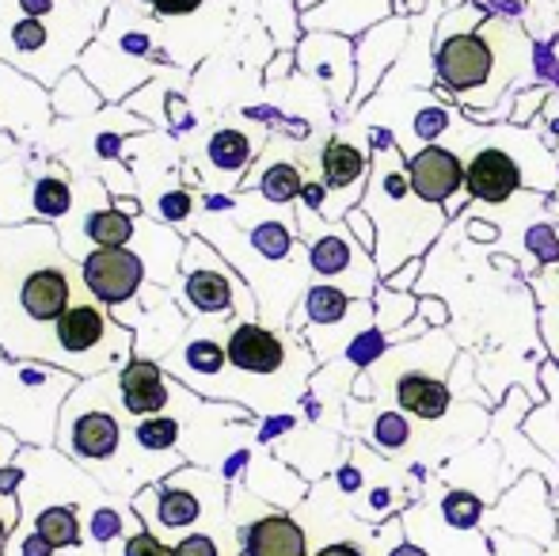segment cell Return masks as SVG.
<instances>
[{
  "instance_id": "8992f818",
  "label": "cell",
  "mask_w": 559,
  "mask_h": 556,
  "mask_svg": "<svg viewBox=\"0 0 559 556\" xmlns=\"http://www.w3.org/2000/svg\"><path fill=\"white\" fill-rule=\"evenodd\" d=\"M53 343H58V366L73 374H104L107 366L133 358V332L107 317V305H99L92 294L69 305V312L53 328Z\"/></svg>"
},
{
  "instance_id": "4316f807",
  "label": "cell",
  "mask_w": 559,
  "mask_h": 556,
  "mask_svg": "<svg viewBox=\"0 0 559 556\" xmlns=\"http://www.w3.org/2000/svg\"><path fill=\"white\" fill-rule=\"evenodd\" d=\"M69 210H73V184L61 168H50L46 176L31 179V214L38 222L53 225V222H66Z\"/></svg>"
},
{
  "instance_id": "c3c4849f",
  "label": "cell",
  "mask_w": 559,
  "mask_h": 556,
  "mask_svg": "<svg viewBox=\"0 0 559 556\" xmlns=\"http://www.w3.org/2000/svg\"><path fill=\"white\" fill-rule=\"evenodd\" d=\"M15 511H20V504H15V496H0V545H4V537L12 534Z\"/></svg>"
},
{
  "instance_id": "ac0fdd59",
  "label": "cell",
  "mask_w": 559,
  "mask_h": 556,
  "mask_svg": "<svg viewBox=\"0 0 559 556\" xmlns=\"http://www.w3.org/2000/svg\"><path fill=\"white\" fill-rule=\"evenodd\" d=\"M61 446L76 461H107L122 446V423L104 409H84L61 423Z\"/></svg>"
},
{
  "instance_id": "db71d44e",
  "label": "cell",
  "mask_w": 559,
  "mask_h": 556,
  "mask_svg": "<svg viewBox=\"0 0 559 556\" xmlns=\"http://www.w3.org/2000/svg\"><path fill=\"white\" fill-rule=\"evenodd\" d=\"M552 504H556V511H559V488H552Z\"/></svg>"
},
{
  "instance_id": "cb8c5ba5",
  "label": "cell",
  "mask_w": 559,
  "mask_h": 556,
  "mask_svg": "<svg viewBox=\"0 0 559 556\" xmlns=\"http://www.w3.org/2000/svg\"><path fill=\"white\" fill-rule=\"evenodd\" d=\"M191 476H187V465H179L176 476L156 488V514L153 522L164 530H191L194 522L202 519V492L191 488Z\"/></svg>"
},
{
  "instance_id": "ee69618b",
  "label": "cell",
  "mask_w": 559,
  "mask_h": 556,
  "mask_svg": "<svg viewBox=\"0 0 559 556\" xmlns=\"http://www.w3.org/2000/svg\"><path fill=\"white\" fill-rule=\"evenodd\" d=\"M419 317L427 320L435 332H442V328L449 324V305H445V297H438V294H419Z\"/></svg>"
},
{
  "instance_id": "44dd1931",
  "label": "cell",
  "mask_w": 559,
  "mask_h": 556,
  "mask_svg": "<svg viewBox=\"0 0 559 556\" xmlns=\"http://www.w3.org/2000/svg\"><path fill=\"white\" fill-rule=\"evenodd\" d=\"M305 179L309 176L301 171V164L289 161V156H278V161L263 156V161L248 171V179H243V191H255L263 202L282 210V206H297V202H301Z\"/></svg>"
},
{
  "instance_id": "484cf974",
  "label": "cell",
  "mask_w": 559,
  "mask_h": 556,
  "mask_svg": "<svg viewBox=\"0 0 559 556\" xmlns=\"http://www.w3.org/2000/svg\"><path fill=\"white\" fill-rule=\"evenodd\" d=\"M81 233L92 248H130L141 233V217H130L115 202H104L81 217Z\"/></svg>"
},
{
  "instance_id": "ba28073f",
  "label": "cell",
  "mask_w": 559,
  "mask_h": 556,
  "mask_svg": "<svg viewBox=\"0 0 559 556\" xmlns=\"http://www.w3.org/2000/svg\"><path fill=\"white\" fill-rule=\"evenodd\" d=\"M225 355H228V370L255 381L282 378L294 366V358H317L301 335H294L289 328L278 332V328L259 324V320H233L228 324Z\"/></svg>"
},
{
  "instance_id": "2e32d148",
  "label": "cell",
  "mask_w": 559,
  "mask_h": 556,
  "mask_svg": "<svg viewBox=\"0 0 559 556\" xmlns=\"http://www.w3.org/2000/svg\"><path fill=\"white\" fill-rule=\"evenodd\" d=\"M255 156L259 141H251L248 130L217 127L206 141V153H202V176L210 171V184L217 187V194H228L233 187H243Z\"/></svg>"
},
{
  "instance_id": "d4e9b609",
  "label": "cell",
  "mask_w": 559,
  "mask_h": 556,
  "mask_svg": "<svg viewBox=\"0 0 559 556\" xmlns=\"http://www.w3.org/2000/svg\"><path fill=\"white\" fill-rule=\"evenodd\" d=\"M369 412H373V419L358 427L369 450L381 453V458H400V453H407V446H412V438H415V419L404 416L400 409H373V401H369Z\"/></svg>"
},
{
  "instance_id": "603a6c76",
  "label": "cell",
  "mask_w": 559,
  "mask_h": 556,
  "mask_svg": "<svg viewBox=\"0 0 559 556\" xmlns=\"http://www.w3.org/2000/svg\"><path fill=\"white\" fill-rule=\"evenodd\" d=\"M164 366H168L171 374H179V378H187V381H194V386L206 389V381L225 378L228 355H225V343L214 340V335H191V340L179 347V355L171 351Z\"/></svg>"
},
{
  "instance_id": "4dcf8cb0",
  "label": "cell",
  "mask_w": 559,
  "mask_h": 556,
  "mask_svg": "<svg viewBox=\"0 0 559 556\" xmlns=\"http://www.w3.org/2000/svg\"><path fill=\"white\" fill-rule=\"evenodd\" d=\"M35 534L46 537V542L53 545V549H81L84 545V527L81 519H76L73 507H43V511L35 514Z\"/></svg>"
},
{
  "instance_id": "8fae6325",
  "label": "cell",
  "mask_w": 559,
  "mask_h": 556,
  "mask_svg": "<svg viewBox=\"0 0 559 556\" xmlns=\"http://www.w3.org/2000/svg\"><path fill=\"white\" fill-rule=\"evenodd\" d=\"M320 179L332 191L324 210V222H343L354 206H361L369 187V171H373V149L354 141L350 134H332L320 145Z\"/></svg>"
},
{
  "instance_id": "3957f363",
  "label": "cell",
  "mask_w": 559,
  "mask_h": 556,
  "mask_svg": "<svg viewBox=\"0 0 559 556\" xmlns=\"http://www.w3.org/2000/svg\"><path fill=\"white\" fill-rule=\"evenodd\" d=\"M369 149H373V171L361 210L377 225V271L381 282L396 275L404 263L423 260L427 245H435L449 225V214L442 206H430L415 194L412 176H407V156L396 145L392 130H366Z\"/></svg>"
},
{
  "instance_id": "8d00e7d4",
  "label": "cell",
  "mask_w": 559,
  "mask_h": 556,
  "mask_svg": "<svg viewBox=\"0 0 559 556\" xmlns=\"http://www.w3.org/2000/svg\"><path fill=\"white\" fill-rule=\"evenodd\" d=\"M141 4L153 12V20H194V15L206 8V0H141Z\"/></svg>"
},
{
  "instance_id": "f6af8a7d",
  "label": "cell",
  "mask_w": 559,
  "mask_h": 556,
  "mask_svg": "<svg viewBox=\"0 0 559 556\" xmlns=\"http://www.w3.org/2000/svg\"><path fill=\"white\" fill-rule=\"evenodd\" d=\"M423 268H427V263H423V260L404 263V268H400L396 275L384 279V286H389V289H400V294H415V286H419V282H423Z\"/></svg>"
},
{
  "instance_id": "11a10c76",
  "label": "cell",
  "mask_w": 559,
  "mask_h": 556,
  "mask_svg": "<svg viewBox=\"0 0 559 556\" xmlns=\"http://www.w3.org/2000/svg\"><path fill=\"white\" fill-rule=\"evenodd\" d=\"M0 358H4V347H0ZM0 366H4V363H0Z\"/></svg>"
},
{
  "instance_id": "681fc988",
  "label": "cell",
  "mask_w": 559,
  "mask_h": 556,
  "mask_svg": "<svg viewBox=\"0 0 559 556\" xmlns=\"http://www.w3.org/2000/svg\"><path fill=\"white\" fill-rule=\"evenodd\" d=\"M15 488H23V469L4 465L0 469V496H15Z\"/></svg>"
},
{
  "instance_id": "d590c367",
  "label": "cell",
  "mask_w": 559,
  "mask_h": 556,
  "mask_svg": "<svg viewBox=\"0 0 559 556\" xmlns=\"http://www.w3.org/2000/svg\"><path fill=\"white\" fill-rule=\"evenodd\" d=\"M537 324H540V335H545L548 355H552V366L559 370V301L537 297Z\"/></svg>"
},
{
  "instance_id": "b9f144b4",
  "label": "cell",
  "mask_w": 559,
  "mask_h": 556,
  "mask_svg": "<svg viewBox=\"0 0 559 556\" xmlns=\"http://www.w3.org/2000/svg\"><path fill=\"white\" fill-rule=\"evenodd\" d=\"M8 556H58V549H53L46 537H38L35 530H23V534L12 537V549H8Z\"/></svg>"
},
{
  "instance_id": "9c48e42d",
  "label": "cell",
  "mask_w": 559,
  "mask_h": 556,
  "mask_svg": "<svg viewBox=\"0 0 559 556\" xmlns=\"http://www.w3.org/2000/svg\"><path fill=\"white\" fill-rule=\"evenodd\" d=\"M491 522H495L491 530H507V534L525 537V542L548 549L559 537V511L552 504V484H548V476H540V473L518 476V484H510L499 504H495Z\"/></svg>"
},
{
  "instance_id": "7bdbcfd3",
  "label": "cell",
  "mask_w": 559,
  "mask_h": 556,
  "mask_svg": "<svg viewBox=\"0 0 559 556\" xmlns=\"http://www.w3.org/2000/svg\"><path fill=\"white\" fill-rule=\"evenodd\" d=\"M176 556H225V549L214 534H187L176 545Z\"/></svg>"
},
{
  "instance_id": "e575fe53",
  "label": "cell",
  "mask_w": 559,
  "mask_h": 556,
  "mask_svg": "<svg viewBox=\"0 0 559 556\" xmlns=\"http://www.w3.org/2000/svg\"><path fill=\"white\" fill-rule=\"evenodd\" d=\"M548 96H552V88H548V84H537V88L514 92V111H510V127H525V122L537 119V111L545 107Z\"/></svg>"
},
{
  "instance_id": "60d3db41",
  "label": "cell",
  "mask_w": 559,
  "mask_h": 556,
  "mask_svg": "<svg viewBox=\"0 0 559 556\" xmlns=\"http://www.w3.org/2000/svg\"><path fill=\"white\" fill-rule=\"evenodd\" d=\"M160 553H164V542L148 527L133 530V534L122 542V556H160Z\"/></svg>"
},
{
  "instance_id": "7a4b0ae2",
  "label": "cell",
  "mask_w": 559,
  "mask_h": 556,
  "mask_svg": "<svg viewBox=\"0 0 559 556\" xmlns=\"http://www.w3.org/2000/svg\"><path fill=\"white\" fill-rule=\"evenodd\" d=\"M533 46L514 20L487 15L479 0H464L435 23V81L445 99L484 122L510 96L518 73L533 69Z\"/></svg>"
},
{
  "instance_id": "7402d4cb",
  "label": "cell",
  "mask_w": 559,
  "mask_h": 556,
  "mask_svg": "<svg viewBox=\"0 0 559 556\" xmlns=\"http://www.w3.org/2000/svg\"><path fill=\"white\" fill-rule=\"evenodd\" d=\"M248 488H251V496H259L263 504L278 507V511H289V507L305 499L309 481H305L301 473H294L282 458H251Z\"/></svg>"
},
{
  "instance_id": "f35d334b",
  "label": "cell",
  "mask_w": 559,
  "mask_h": 556,
  "mask_svg": "<svg viewBox=\"0 0 559 556\" xmlns=\"http://www.w3.org/2000/svg\"><path fill=\"white\" fill-rule=\"evenodd\" d=\"M122 527H126L122 511H115V507H104V511L92 514L88 534H92V542H99V545H115V537L122 534Z\"/></svg>"
},
{
  "instance_id": "30bf717a",
  "label": "cell",
  "mask_w": 559,
  "mask_h": 556,
  "mask_svg": "<svg viewBox=\"0 0 559 556\" xmlns=\"http://www.w3.org/2000/svg\"><path fill=\"white\" fill-rule=\"evenodd\" d=\"M297 73L324 84L328 104L350 115L354 88H358V61H354V38L332 31H305L297 43Z\"/></svg>"
},
{
  "instance_id": "bcb514c9",
  "label": "cell",
  "mask_w": 559,
  "mask_h": 556,
  "mask_svg": "<svg viewBox=\"0 0 559 556\" xmlns=\"http://www.w3.org/2000/svg\"><path fill=\"white\" fill-rule=\"evenodd\" d=\"M530 23H533V27H540V23H545V31H559V0H533Z\"/></svg>"
},
{
  "instance_id": "6da1fadb",
  "label": "cell",
  "mask_w": 559,
  "mask_h": 556,
  "mask_svg": "<svg viewBox=\"0 0 559 556\" xmlns=\"http://www.w3.org/2000/svg\"><path fill=\"white\" fill-rule=\"evenodd\" d=\"M88 294L84 271L53 225H0V343L12 355L43 358V335H50L76 297ZM58 351V343H53Z\"/></svg>"
},
{
  "instance_id": "1f68e13d",
  "label": "cell",
  "mask_w": 559,
  "mask_h": 556,
  "mask_svg": "<svg viewBox=\"0 0 559 556\" xmlns=\"http://www.w3.org/2000/svg\"><path fill=\"white\" fill-rule=\"evenodd\" d=\"M373 312H377V332L392 335L419 317V294H400V289H389L381 282V289L373 294Z\"/></svg>"
},
{
  "instance_id": "277c9868",
  "label": "cell",
  "mask_w": 559,
  "mask_h": 556,
  "mask_svg": "<svg viewBox=\"0 0 559 556\" xmlns=\"http://www.w3.org/2000/svg\"><path fill=\"white\" fill-rule=\"evenodd\" d=\"M297 233L305 240L309 271L317 275V282L346 289L358 301H373V294L381 289V271H377L373 252L358 245L346 222H324L297 202Z\"/></svg>"
},
{
  "instance_id": "f1b7e54d",
  "label": "cell",
  "mask_w": 559,
  "mask_h": 556,
  "mask_svg": "<svg viewBox=\"0 0 559 556\" xmlns=\"http://www.w3.org/2000/svg\"><path fill=\"white\" fill-rule=\"evenodd\" d=\"M259 20H263L266 35H271L274 50H297L305 38L301 27V4L297 0H259Z\"/></svg>"
},
{
  "instance_id": "836d02e7",
  "label": "cell",
  "mask_w": 559,
  "mask_h": 556,
  "mask_svg": "<svg viewBox=\"0 0 559 556\" xmlns=\"http://www.w3.org/2000/svg\"><path fill=\"white\" fill-rule=\"evenodd\" d=\"M153 210L164 225H183V222H191V214H194V194L187 191V187H168V191L156 194Z\"/></svg>"
},
{
  "instance_id": "7dc6e473",
  "label": "cell",
  "mask_w": 559,
  "mask_h": 556,
  "mask_svg": "<svg viewBox=\"0 0 559 556\" xmlns=\"http://www.w3.org/2000/svg\"><path fill=\"white\" fill-rule=\"evenodd\" d=\"M289 69H297V50H282V54H274V61L263 69V73H266V81L274 84V81H282V76H286Z\"/></svg>"
},
{
  "instance_id": "ffe728a7",
  "label": "cell",
  "mask_w": 559,
  "mask_h": 556,
  "mask_svg": "<svg viewBox=\"0 0 559 556\" xmlns=\"http://www.w3.org/2000/svg\"><path fill=\"white\" fill-rule=\"evenodd\" d=\"M118 397H122V409L130 412V416L148 419V416H160V412L168 409L171 386L164 381L160 363L133 355L130 363L122 366V374H118Z\"/></svg>"
},
{
  "instance_id": "5bb4252c",
  "label": "cell",
  "mask_w": 559,
  "mask_h": 556,
  "mask_svg": "<svg viewBox=\"0 0 559 556\" xmlns=\"http://www.w3.org/2000/svg\"><path fill=\"white\" fill-rule=\"evenodd\" d=\"M84 271V286L107 309H122L133 297L145 289L148 268L133 248H92L81 263Z\"/></svg>"
},
{
  "instance_id": "f5cc1de1",
  "label": "cell",
  "mask_w": 559,
  "mask_h": 556,
  "mask_svg": "<svg viewBox=\"0 0 559 556\" xmlns=\"http://www.w3.org/2000/svg\"><path fill=\"white\" fill-rule=\"evenodd\" d=\"M297 4H301V12H312V8L324 4V0H297Z\"/></svg>"
},
{
  "instance_id": "f546056e",
  "label": "cell",
  "mask_w": 559,
  "mask_h": 556,
  "mask_svg": "<svg viewBox=\"0 0 559 556\" xmlns=\"http://www.w3.org/2000/svg\"><path fill=\"white\" fill-rule=\"evenodd\" d=\"M53 111L66 115V119H84V115H96L104 96L88 84V76L76 69V73H66L58 84H53V96H50Z\"/></svg>"
},
{
  "instance_id": "9f6ffc18",
  "label": "cell",
  "mask_w": 559,
  "mask_h": 556,
  "mask_svg": "<svg viewBox=\"0 0 559 556\" xmlns=\"http://www.w3.org/2000/svg\"><path fill=\"white\" fill-rule=\"evenodd\" d=\"M556 229H559V225H556Z\"/></svg>"
},
{
  "instance_id": "83f0119b",
  "label": "cell",
  "mask_w": 559,
  "mask_h": 556,
  "mask_svg": "<svg viewBox=\"0 0 559 556\" xmlns=\"http://www.w3.org/2000/svg\"><path fill=\"white\" fill-rule=\"evenodd\" d=\"M484 514H487V499L472 488H449L438 499V519L453 534H476L484 527Z\"/></svg>"
},
{
  "instance_id": "52a82bcc",
  "label": "cell",
  "mask_w": 559,
  "mask_h": 556,
  "mask_svg": "<svg viewBox=\"0 0 559 556\" xmlns=\"http://www.w3.org/2000/svg\"><path fill=\"white\" fill-rule=\"evenodd\" d=\"M179 271H183V301L194 317L228 320L240 309L243 320H255V297H251V289L233 271V263L225 256H217V248H210V240L202 237L187 240Z\"/></svg>"
},
{
  "instance_id": "74e56055",
  "label": "cell",
  "mask_w": 559,
  "mask_h": 556,
  "mask_svg": "<svg viewBox=\"0 0 559 556\" xmlns=\"http://www.w3.org/2000/svg\"><path fill=\"white\" fill-rule=\"evenodd\" d=\"M487 545H491V556H545L540 545L507 534V530H487Z\"/></svg>"
},
{
  "instance_id": "5b68a950",
  "label": "cell",
  "mask_w": 559,
  "mask_h": 556,
  "mask_svg": "<svg viewBox=\"0 0 559 556\" xmlns=\"http://www.w3.org/2000/svg\"><path fill=\"white\" fill-rule=\"evenodd\" d=\"M491 141L476 145L464 161V191L479 206H507L525 184L537 187V194L552 191L530 161H522V145H530L533 134L525 127L502 122L499 130H487Z\"/></svg>"
},
{
  "instance_id": "9a60e30c",
  "label": "cell",
  "mask_w": 559,
  "mask_h": 556,
  "mask_svg": "<svg viewBox=\"0 0 559 556\" xmlns=\"http://www.w3.org/2000/svg\"><path fill=\"white\" fill-rule=\"evenodd\" d=\"M81 73L88 76V84L99 92L104 99H126L130 92H138L141 84L156 81V76L164 73V66H153V61H138V58H126V54L111 50L107 43H99V38H92L88 46H84L81 54Z\"/></svg>"
},
{
  "instance_id": "ab89813d",
  "label": "cell",
  "mask_w": 559,
  "mask_h": 556,
  "mask_svg": "<svg viewBox=\"0 0 559 556\" xmlns=\"http://www.w3.org/2000/svg\"><path fill=\"white\" fill-rule=\"evenodd\" d=\"M343 222H346V229H350L354 237H358V245L366 248V252H377V225H373V217H369L366 210L354 206L350 214L343 217Z\"/></svg>"
},
{
  "instance_id": "7c38bea8",
  "label": "cell",
  "mask_w": 559,
  "mask_h": 556,
  "mask_svg": "<svg viewBox=\"0 0 559 556\" xmlns=\"http://www.w3.org/2000/svg\"><path fill=\"white\" fill-rule=\"evenodd\" d=\"M412 20L404 15H392V20L369 27L366 35L354 43V61H358V88H354V104L350 111H358L361 104L373 99V92L384 84V76L396 69V58L412 46Z\"/></svg>"
},
{
  "instance_id": "816d5d0a",
  "label": "cell",
  "mask_w": 559,
  "mask_h": 556,
  "mask_svg": "<svg viewBox=\"0 0 559 556\" xmlns=\"http://www.w3.org/2000/svg\"><path fill=\"white\" fill-rule=\"evenodd\" d=\"M548 210H552V214H548V222H552V225H559V191H556V199L548 202Z\"/></svg>"
},
{
  "instance_id": "4fadbf2b",
  "label": "cell",
  "mask_w": 559,
  "mask_h": 556,
  "mask_svg": "<svg viewBox=\"0 0 559 556\" xmlns=\"http://www.w3.org/2000/svg\"><path fill=\"white\" fill-rule=\"evenodd\" d=\"M407 176L423 202L442 206L449 217L461 214V206H468V191H464V156L449 145H427L415 156H407Z\"/></svg>"
},
{
  "instance_id": "f907efd6",
  "label": "cell",
  "mask_w": 559,
  "mask_h": 556,
  "mask_svg": "<svg viewBox=\"0 0 559 556\" xmlns=\"http://www.w3.org/2000/svg\"><path fill=\"white\" fill-rule=\"evenodd\" d=\"M15 453H20V438H15L8 427H0V469H4L8 458H15Z\"/></svg>"
},
{
  "instance_id": "e0dca14e",
  "label": "cell",
  "mask_w": 559,
  "mask_h": 556,
  "mask_svg": "<svg viewBox=\"0 0 559 556\" xmlns=\"http://www.w3.org/2000/svg\"><path fill=\"white\" fill-rule=\"evenodd\" d=\"M240 556H309V534L289 511L266 507L259 519L236 530Z\"/></svg>"
},
{
  "instance_id": "d6986e66",
  "label": "cell",
  "mask_w": 559,
  "mask_h": 556,
  "mask_svg": "<svg viewBox=\"0 0 559 556\" xmlns=\"http://www.w3.org/2000/svg\"><path fill=\"white\" fill-rule=\"evenodd\" d=\"M392 0H324L312 12H301L305 31H332V35L361 38L369 27L392 20Z\"/></svg>"
},
{
  "instance_id": "d6a6232c",
  "label": "cell",
  "mask_w": 559,
  "mask_h": 556,
  "mask_svg": "<svg viewBox=\"0 0 559 556\" xmlns=\"http://www.w3.org/2000/svg\"><path fill=\"white\" fill-rule=\"evenodd\" d=\"M179 435H183V423L176 416H148V419H138V427H133L138 446L153 453H168L171 446L179 442Z\"/></svg>"
}]
</instances>
